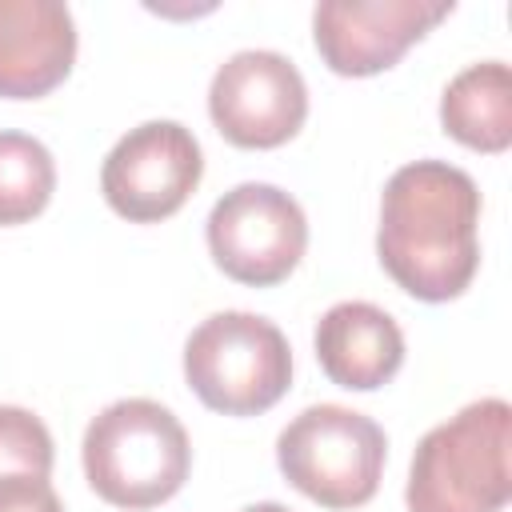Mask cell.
<instances>
[{
    "label": "cell",
    "mask_w": 512,
    "mask_h": 512,
    "mask_svg": "<svg viewBox=\"0 0 512 512\" xmlns=\"http://www.w3.org/2000/svg\"><path fill=\"white\" fill-rule=\"evenodd\" d=\"M308 248L304 208L276 184H236L208 212V252L240 284H280Z\"/></svg>",
    "instance_id": "6"
},
{
    "label": "cell",
    "mask_w": 512,
    "mask_h": 512,
    "mask_svg": "<svg viewBox=\"0 0 512 512\" xmlns=\"http://www.w3.org/2000/svg\"><path fill=\"white\" fill-rule=\"evenodd\" d=\"M448 12L452 0H324L312 12V40L336 76H376Z\"/></svg>",
    "instance_id": "9"
},
{
    "label": "cell",
    "mask_w": 512,
    "mask_h": 512,
    "mask_svg": "<svg viewBox=\"0 0 512 512\" xmlns=\"http://www.w3.org/2000/svg\"><path fill=\"white\" fill-rule=\"evenodd\" d=\"M440 124L452 140L476 152L512 144V72L504 60H480L456 72L440 96Z\"/></svg>",
    "instance_id": "12"
},
{
    "label": "cell",
    "mask_w": 512,
    "mask_h": 512,
    "mask_svg": "<svg viewBox=\"0 0 512 512\" xmlns=\"http://www.w3.org/2000/svg\"><path fill=\"white\" fill-rule=\"evenodd\" d=\"M244 512H292V508H284V504H276V500H264V504H248Z\"/></svg>",
    "instance_id": "16"
},
{
    "label": "cell",
    "mask_w": 512,
    "mask_h": 512,
    "mask_svg": "<svg viewBox=\"0 0 512 512\" xmlns=\"http://www.w3.org/2000/svg\"><path fill=\"white\" fill-rule=\"evenodd\" d=\"M56 192V160L28 132H0V228L28 224Z\"/></svg>",
    "instance_id": "13"
},
{
    "label": "cell",
    "mask_w": 512,
    "mask_h": 512,
    "mask_svg": "<svg viewBox=\"0 0 512 512\" xmlns=\"http://www.w3.org/2000/svg\"><path fill=\"white\" fill-rule=\"evenodd\" d=\"M0 512H64L48 476H0Z\"/></svg>",
    "instance_id": "15"
},
{
    "label": "cell",
    "mask_w": 512,
    "mask_h": 512,
    "mask_svg": "<svg viewBox=\"0 0 512 512\" xmlns=\"http://www.w3.org/2000/svg\"><path fill=\"white\" fill-rule=\"evenodd\" d=\"M480 188L448 160H412L380 196L376 256L416 300H456L480 268Z\"/></svg>",
    "instance_id": "1"
},
{
    "label": "cell",
    "mask_w": 512,
    "mask_h": 512,
    "mask_svg": "<svg viewBox=\"0 0 512 512\" xmlns=\"http://www.w3.org/2000/svg\"><path fill=\"white\" fill-rule=\"evenodd\" d=\"M56 460L52 432L28 408L0 404V476H48Z\"/></svg>",
    "instance_id": "14"
},
{
    "label": "cell",
    "mask_w": 512,
    "mask_h": 512,
    "mask_svg": "<svg viewBox=\"0 0 512 512\" xmlns=\"http://www.w3.org/2000/svg\"><path fill=\"white\" fill-rule=\"evenodd\" d=\"M512 408L500 396L472 400L452 420L436 424L412 456L408 512H504Z\"/></svg>",
    "instance_id": "3"
},
{
    "label": "cell",
    "mask_w": 512,
    "mask_h": 512,
    "mask_svg": "<svg viewBox=\"0 0 512 512\" xmlns=\"http://www.w3.org/2000/svg\"><path fill=\"white\" fill-rule=\"evenodd\" d=\"M184 376L204 408L260 416L292 384L284 332L256 312H216L184 344Z\"/></svg>",
    "instance_id": "4"
},
{
    "label": "cell",
    "mask_w": 512,
    "mask_h": 512,
    "mask_svg": "<svg viewBox=\"0 0 512 512\" xmlns=\"http://www.w3.org/2000/svg\"><path fill=\"white\" fill-rule=\"evenodd\" d=\"M316 360L332 384L372 392L400 372L404 332L384 308L368 300H340L316 324Z\"/></svg>",
    "instance_id": "11"
},
{
    "label": "cell",
    "mask_w": 512,
    "mask_h": 512,
    "mask_svg": "<svg viewBox=\"0 0 512 512\" xmlns=\"http://www.w3.org/2000/svg\"><path fill=\"white\" fill-rule=\"evenodd\" d=\"M208 116L236 148H280L308 116L304 76L272 48H244L216 68Z\"/></svg>",
    "instance_id": "8"
},
{
    "label": "cell",
    "mask_w": 512,
    "mask_h": 512,
    "mask_svg": "<svg viewBox=\"0 0 512 512\" xmlns=\"http://www.w3.org/2000/svg\"><path fill=\"white\" fill-rule=\"evenodd\" d=\"M80 452L92 492L128 512L172 500L192 468L184 424L164 404L144 396L116 400L92 416Z\"/></svg>",
    "instance_id": "2"
},
{
    "label": "cell",
    "mask_w": 512,
    "mask_h": 512,
    "mask_svg": "<svg viewBox=\"0 0 512 512\" xmlns=\"http://www.w3.org/2000/svg\"><path fill=\"white\" fill-rule=\"evenodd\" d=\"M76 60V20L60 0H0V96L36 100L64 84Z\"/></svg>",
    "instance_id": "10"
},
{
    "label": "cell",
    "mask_w": 512,
    "mask_h": 512,
    "mask_svg": "<svg viewBox=\"0 0 512 512\" xmlns=\"http://www.w3.org/2000/svg\"><path fill=\"white\" fill-rule=\"evenodd\" d=\"M388 440L384 428L344 404L304 408L276 440V464L296 492L344 512L376 496Z\"/></svg>",
    "instance_id": "5"
},
{
    "label": "cell",
    "mask_w": 512,
    "mask_h": 512,
    "mask_svg": "<svg viewBox=\"0 0 512 512\" xmlns=\"http://www.w3.org/2000/svg\"><path fill=\"white\" fill-rule=\"evenodd\" d=\"M204 176L196 136L176 120H148L124 132L100 168L108 208L132 224H156L184 208Z\"/></svg>",
    "instance_id": "7"
}]
</instances>
